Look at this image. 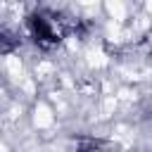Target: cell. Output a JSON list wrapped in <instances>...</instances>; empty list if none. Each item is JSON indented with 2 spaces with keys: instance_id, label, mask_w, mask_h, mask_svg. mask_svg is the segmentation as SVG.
Returning a JSON list of instances; mask_svg holds the SVG:
<instances>
[{
  "instance_id": "1",
  "label": "cell",
  "mask_w": 152,
  "mask_h": 152,
  "mask_svg": "<svg viewBox=\"0 0 152 152\" xmlns=\"http://www.w3.org/2000/svg\"><path fill=\"white\" fill-rule=\"evenodd\" d=\"M31 28H33V33H36L40 40H50V38H52V31H50V26L45 24L43 17H33V19H31Z\"/></svg>"
}]
</instances>
